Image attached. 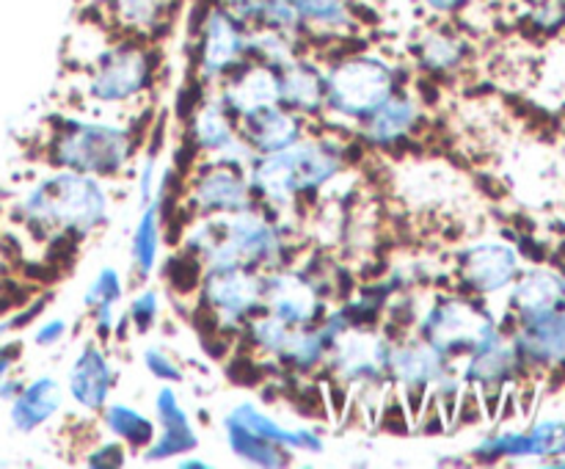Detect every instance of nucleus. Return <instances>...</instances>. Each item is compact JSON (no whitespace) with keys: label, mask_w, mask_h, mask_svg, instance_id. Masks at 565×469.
<instances>
[{"label":"nucleus","mask_w":565,"mask_h":469,"mask_svg":"<svg viewBox=\"0 0 565 469\" xmlns=\"http://www.w3.org/2000/svg\"><path fill=\"white\" fill-rule=\"evenodd\" d=\"M61 403H64V390L58 381L53 375H39L22 384L17 397H11L9 419L20 434H33L61 412Z\"/></svg>","instance_id":"nucleus-23"},{"label":"nucleus","mask_w":565,"mask_h":469,"mask_svg":"<svg viewBox=\"0 0 565 469\" xmlns=\"http://www.w3.org/2000/svg\"><path fill=\"white\" fill-rule=\"evenodd\" d=\"M154 66L158 58L147 39L125 36L114 44H105L88 75V97L103 105L136 99L152 86Z\"/></svg>","instance_id":"nucleus-6"},{"label":"nucleus","mask_w":565,"mask_h":469,"mask_svg":"<svg viewBox=\"0 0 565 469\" xmlns=\"http://www.w3.org/2000/svg\"><path fill=\"white\" fill-rule=\"evenodd\" d=\"M519 364H522V356H519L516 345L505 340L500 331H491L463 356L461 379L463 384L478 386L480 392H500L502 384L513 379Z\"/></svg>","instance_id":"nucleus-18"},{"label":"nucleus","mask_w":565,"mask_h":469,"mask_svg":"<svg viewBox=\"0 0 565 469\" xmlns=\"http://www.w3.org/2000/svg\"><path fill=\"white\" fill-rule=\"evenodd\" d=\"M116 307H97L94 309V331H97L99 342H108L116 331Z\"/></svg>","instance_id":"nucleus-41"},{"label":"nucleus","mask_w":565,"mask_h":469,"mask_svg":"<svg viewBox=\"0 0 565 469\" xmlns=\"http://www.w3.org/2000/svg\"><path fill=\"white\" fill-rule=\"evenodd\" d=\"M348 166V143L329 138H298L290 147L257 154L246 171L259 207L268 213H290L303 196L329 188Z\"/></svg>","instance_id":"nucleus-1"},{"label":"nucleus","mask_w":565,"mask_h":469,"mask_svg":"<svg viewBox=\"0 0 565 469\" xmlns=\"http://www.w3.org/2000/svg\"><path fill=\"white\" fill-rule=\"evenodd\" d=\"M22 390V381H0V397L3 401H11V397H17V392Z\"/></svg>","instance_id":"nucleus-43"},{"label":"nucleus","mask_w":565,"mask_h":469,"mask_svg":"<svg viewBox=\"0 0 565 469\" xmlns=\"http://www.w3.org/2000/svg\"><path fill=\"white\" fill-rule=\"evenodd\" d=\"M235 136L237 119L232 116V110L226 108L224 99L218 97V92L204 94V99L191 114V127H188V141H191V147L207 158V154L226 147Z\"/></svg>","instance_id":"nucleus-25"},{"label":"nucleus","mask_w":565,"mask_h":469,"mask_svg":"<svg viewBox=\"0 0 565 469\" xmlns=\"http://www.w3.org/2000/svg\"><path fill=\"white\" fill-rule=\"evenodd\" d=\"M218 97L235 119L279 103V70L257 58H246L218 83Z\"/></svg>","instance_id":"nucleus-14"},{"label":"nucleus","mask_w":565,"mask_h":469,"mask_svg":"<svg viewBox=\"0 0 565 469\" xmlns=\"http://www.w3.org/2000/svg\"><path fill=\"white\" fill-rule=\"evenodd\" d=\"M248 58V25H243L218 0L204 6L196 22V81L221 83Z\"/></svg>","instance_id":"nucleus-9"},{"label":"nucleus","mask_w":565,"mask_h":469,"mask_svg":"<svg viewBox=\"0 0 565 469\" xmlns=\"http://www.w3.org/2000/svg\"><path fill=\"white\" fill-rule=\"evenodd\" d=\"M141 359H143V367H147L154 379L163 381V384H182V381H185V373H182L180 362H177L171 353H166L163 348H154V345L143 348Z\"/></svg>","instance_id":"nucleus-37"},{"label":"nucleus","mask_w":565,"mask_h":469,"mask_svg":"<svg viewBox=\"0 0 565 469\" xmlns=\"http://www.w3.org/2000/svg\"><path fill=\"white\" fill-rule=\"evenodd\" d=\"M158 312H160L158 292L149 290V287H143V290L136 292V296H132V301L127 303L125 318L136 331H149L154 326V320H158Z\"/></svg>","instance_id":"nucleus-36"},{"label":"nucleus","mask_w":565,"mask_h":469,"mask_svg":"<svg viewBox=\"0 0 565 469\" xmlns=\"http://www.w3.org/2000/svg\"><path fill=\"white\" fill-rule=\"evenodd\" d=\"M452 359L441 353L439 348L425 342L423 337H401L392 340L390 351V384L401 390L408 406L417 397V408L423 414V403L430 397V390L441 381V375L450 373Z\"/></svg>","instance_id":"nucleus-10"},{"label":"nucleus","mask_w":565,"mask_h":469,"mask_svg":"<svg viewBox=\"0 0 565 469\" xmlns=\"http://www.w3.org/2000/svg\"><path fill=\"white\" fill-rule=\"evenodd\" d=\"M563 296H565V285L561 281V276L552 274V270L539 268L524 274L522 279H516L511 303L513 309L522 315V320H527V318H539V315H546V312H555V309L561 307Z\"/></svg>","instance_id":"nucleus-29"},{"label":"nucleus","mask_w":565,"mask_h":469,"mask_svg":"<svg viewBox=\"0 0 565 469\" xmlns=\"http://www.w3.org/2000/svg\"><path fill=\"white\" fill-rule=\"evenodd\" d=\"M185 210L191 215H230L257 204L248 177L243 171L204 160L191 174L185 191Z\"/></svg>","instance_id":"nucleus-12"},{"label":"nucleus","mask_w":565,"mask_h":469,"mask_svg":"<svg viewBox=\"0 0 565 469\" xmlns=\"http://www.w3.org/2000/svg\"><path fill=\"white\" fill-rule=\"evenodd\" d=\"M224 439L232 456H237L246 463H254V467L279 469L292 463V456H296V452L287 450V447L274 445V441L263 439V436L252 434V430L241 428V425L230 423V419H224Z\"/></svg>","instance_id":"nucleus-30"},{"label":"nucleus","mask_w":565,"mask_h":469,"mask_svg":"<svg viewBox=\"0 0 565 469\" xmlns=\"http://www.w3.org/2000/svg\"><path fill=\"white\" fill-rule=\"evenodd\" d=\"M263 270L243 268H207L199 281V303L210 315L215 331L241 334L248 318L263 312Z\"/></svg>","instance_id":"nucleus-8"},{"label":"nucleus","mask_w":565,"mask_h":469,"mask_svg":"<svg viewBox=\"0 0 565 469\" xmlns=\"http://www.w3.org/2000/svg\"><path fill=\"white\" fill-rule=\"evenodd\" d=\"M20 342H0V381L11 373L14 362L20 359Z\"/></svg>","instance_id":"nucleus-42"},{"label":"nucleus","mask_w":565,"mask_h":469,"mask_svg":"<svg viewBox=\"0 0 565 469\" xmlns=\"http://www.w3.org/2000/svg\"><path fill=\"white\" fill-rule=\"evenodd\" d=\"M417 337L439 348L450 359L467 356L480 340L497 331L489 309L472 296H436L417 318Z\"/></svg>","instance_id":"nucleus-7"},{"label":"nucleus","mask_w":565,"mask_h":469,"mask_svg":"<svg viewBox=\"0 0 565 469\" xmlns=\"http://www.w3.org/2000/svg\"><path fill=\"white\" fill-rule=\"evenodd\" d=\"M326 83V110L329 119L359 121L367 119L390 94H395L401 83V72L384 55L367 50H348L331 58L323 70Z\"/></svg>","instance_id":"nucleus-3"},{"label":"nucleus","mask_w":565,"mask_h":469,"mask_svg":"<svg viewBox=\"0 0 565 469\" xmlns=\"http://www.w3.org/2000/svg\"><path fill=\"white\" fill-rule=\"evenodd\" d=\"M392 337L375 326H345L331 337L323 367L340 386L381 390L390 384Z\"/></svg>","instance_id":"nucleus-5"},{"label":"nucleus","mask_w":565,"mask_h":469,"mask_svg":"<svg viewBox=\"0 0 565 469\" xmlns=\"http://www.w3.org/2000/svg\"><path fill=\"white\" fill-rule=\"evenodd\" d=\"M303 39H334L345 42L359 28L353 0H296Z\"/></svg>","instance_id":"nucleus-24"},{"label":"nucleus","mask_w":565,"mask_h":469,"mask_svg":"<svg viewBox=\"0 0 565 469\" xmlns=\"http://www.w3.org/2000/svg\"><path fill=\"white\" fill-rule=\"evenodd\" d=\"M110 196L103 180L58 169L39 180L20 202V218L44 235L88 237L108 221Z\"/></svg>","instance_id":"nucleus-2"},{"label":"nucleus","mask_w":565,"mask_h":469,"mask_svg":"<svg viewBox=\"0 0 565 469\" xmlns=\"http://www.w3.org/2000/svg\"><path fill=\"white\" fill-rule=\"evenodd\" d=\"M116 386V367L99 342H86L72 359L70 375H66V392L72 403L88 414H99L110 401Z\"/></svg>","instance_id":"nucleus-16"},{"label":"nucleus","mask_w":565,"mask_h":469,"mask_svg":"<svg viewBox=\"0 0 565 469\" xmlns=\"http://www.w3.org/2000/svg\"><path fill=\"white\" fill-rule=\"evenodd\" d=\"M307 39L301 33L279 31V28H248V58L281 70L285 64L303 55Z\"/></svg>","instance_id":"nucleus-32"},{"label":"nucleus","mask_w":565,"mask_h":469,"mask_svg":"<svg viewBox=\"0 0 565 469\" xmlns=\"http://www.w3.org/2000/svg\"><path fill=\"white\" fill-rule=\"evenodd\" d=\"M326 348L329 342H326L320 326H290L285 342L270 362L290 375H309L323 367Z\"/></svg>","instance_id":"nucleus-28"},{"label":"nucleus","mask_w":565,"mask_h":469,"mask_svg":"<svg viewBox=\"0 0 565 469\" xmlns=\"http://www.w3.org/2000/svg\"><path fill=\"white\" fill-rule=\"evenodd\" d=\"M237 132L248 141V147L257 154L279 152V149L290 147L303 136V119L285 105H268L263 110L237 119Z\"/></svg>","instance_id":"nucleus-21"},{"label":"nucleus","mask_w":565,"mask_h":469,"mask_svg":"<svg viewBox=\"0 0 565 469\" xmlns=\"http://www.w3.org/2000/svg\"><path fill=\"white\" fill-rule=\"evenodd\" d=\"M279 105L298 114L301 119H315L326 110L323 66L318 61L298 55L296 61L279 70Z\"/></svg>","instance_id":"nucleus-19"},{"label":"nucleus","mask_w":565,"mask_h":469,"mask_svg":"<svg viewBox=\"0 0 565 469\" xmlns=\"http://www.w3.org/2000/svg\"><path fill=\"white\" fill-rule=\"evenodd\" d=\"M160 232H163V215H160V199L152 196L141 210V218H138L136 232H132V268H136L138 279H147L149 274L158 265V252H160Z\"/></svg>","instance_id":"nucleus-33"},{"label":"nucleus","mask_w":565,"mask_h":469,"mask_svg":"<svg viewBox=\"0 0 565 469\" xmlns=\"http://www.w3.org/2000/svg\"><path fill=\"white\" fill-rule=\"evenodd\" d=\"M130 127L94 119H61L47 143L50 163L105 180L127 169L132 158Z\"/></svg>","instance_id":"nucleus-4"},{"label":"nucleus","mask_w":565,"mask_h":469,"mask_svg":"<svg viewBox=\"0 0 565 469\" xmlns=\"http://www.w3.org/2000/svg\"><path fill=\"white\" fill-rule=\"evenodd\" d=\"M180 467H185V469H207L210 463L202 461V458H182Z\"/></svg>","instance_id":"nucleus-44"},{"label":"nucleus","mask_w":565,"mask_h":469,"mask_svg":"<svg viewBox=\"0 0 565 469\" xmlns=\"http://www.w3.org/2000/svg\"><path fill=\"white\" fill-rule=\"evenodd\" d=\"M125 296V279H121L119 270L114 265H105V268L97 270V276L92 279V285L83 292V303L88 309L97 307H116Z\"/></svg>","instance_id":"nucleus-34"},{"label":"nucleus","mask_w":565,"mask_h":469,"mask_svg":"<svg viewBox=\"0 0 565 469\" xmlns=\"http://www.w3.org/2000/svg\"><path fill=\"white\" fill-rule=\"evenodd\" d=\"M224 419L252 430V434L263 436V439L274 441V445L287 447V450L292 452L318 456V452L326 450V441L318 430L303 428V425H298V428H287V425H281L279 419L270 417V414L265 412V408H259L254 401H241L237 406H232Z\"/></svg>","instance_id":"nucleus-20"},{"label":"nucleus","mask_w":565,"mask_h":469,"mask_svg":"<svg viewBox=\"0 0 565 469\" xmlns=\"http://www.w3.org/2000/svg\"><path fill=\"white\" fill-rule=\"evenodd\" d=\"M412 53L419 70L434 77H445L461 70L463 61L469 58V42L461 31L447 22H436L419 33L417 42L412 44Z\"/></svg>","instance_id":"nucleus-22"},{"label":"nucleus","mask_w":565,"mask_h":469,"mask_svg":"<svg viewBox=\"0 0 565 469\" xmlns=\"http://www.w3.org/2000/svg\"><path fill=\"white\" fill-rule=\"evenodd\" d=\"M66 331H70V320L50 318V320H44L42 326H39L36 334H33V342H36L39 348H53L55 342L64 340Z\"/></svg>","instance_id":"nucleus-39"},{"label":"nucleus","mask_w":565,"mask_h":469,"mask_svg":"<svg viewBox=\"0 0 565 469\" xmlns=\"http://www.w3.org/2000/svg\"><path fill=\"white\" fill-rule=\"evenodd\" d=\"M263 312L274 315L287 326H318L329 312V301L307 276V270H292L287 265L265 270Z\"/></svg>","instance_id":"nucleus-11"},{"label":"nucleus","mask_w":565,"mask_h":469,"mask_svg":"<svg viewBox=\"0 0 565 469\" xmlns=\"http://www.w3.org/2000/svg\"><path fill=\"white\" fill-rule=\"evenodd\" d=\"M419 3H423V9L428 11V14L447 20V17H458L461 11H467V6L472 3V0H419Z\"/></svg>","instance_id":"nucleus-40"},{"label":"nucleus","mask_w":565,"mask_h":469,"mask_svg":"<svg viewBox=\"0 0 565 469\" xmlns=\"http://www.w3.org/2000/svg\"><path fill=\"white\" fill-rule=\"evenodd\" d=\"M202 276H204L202 259L193 257V254L185 252V248H182L180 254H174V257H169V263H166V279H169V285L174 287L180 296H188V292L199 290Z\"/></svg>","instance_id":"nucleus-35"},{"label":"nucleus","mask_w":565,"mask_h":469,"mask_svg":"<svg viewBox=\"0 0 565 469\" xmlns=\"http://www.w3.org/2000/svg\"><path fill=\"white\" fill-rule=\"evenodd\" d=\"M88 467H125L127 463V445H121L119 439L103 441L94 450L86 452Z\"/></svg>","instance_id":"nucleus-38"},{"label":"nucleus","mask_w":565,"mask_h":469,"mask_svg":"<svg viewBox=\"0 0 565 469\" xmlns=\"http://www.w3.org/2000/svg\"><path fill=\"white\" fill-rule=\"evenodd\" d=\"M174 384H166L154 395V417H158V434L143 447V461H166V458L188 456L199 447L196 428L191 423V414L180 403Z\"/></svg>","instance_id":"nucleus-17"},{"label":"nucleus","mask_w":565,"mask_h":469,"mask_svg":"<svg viewBox=\"0 0 565 469\" xmlns=\"http://www.w3.org/2000/svg\"><path fill=\"white\" fill-rule=\"evenodd\" d=\"M519 254L505 243H472L456 254L458 285L472 296H491L513 281Z\"/></svg>","instance_id":"nucleus-13"},{"label":"nucleus","mask_w":565,"mask_h":469,"mask_svg":"<svg viewBox=\"0 0 565 469\" xmlns=\"http://www.w3.org/2000/svg\"><path fill=\"white\" fill-rule=\"evenodd\" d=\"M423 121V108L414 94L397 88L395 94L384 99L364 121H359L356 132L362 138V147L373 149H395L414 136V130Z\"/></svg>","instance_id":"nucleus-15"},{"label":"nucleus","mask_w":565,"mask_h":469,"mask_svg":"<svg viewBox=\"0 0 565 469\" xmlns=\"http://www.w3.org/2000/svg\"><path fill=\"white\" fill-rule=\"evenodd\" d=\"M99 414H103L105 430L132 450H143L158 434V423L127 403H105Z\"/></svg>","instance_id":"nucleus-31"},{"label":"nucleus","mask_w":565,"mask_h":469,"mask_svg":"<svg viewBox=\"0 0 565 469\" xmlns=\"http://www.w3.org/2000/svg\"><path fill=\"white\" fill-rule=\"evenodd\" d=\"M180 0H108L110 20L138 39H154L171 28Z\"/></svg>","instance_id":"nucleus-27"},{"label":"nucleus","mask_w":565,"mask_h":469,"mask_svg":"<svg viewBox=\"0 0 565 469\" xmlns=\"http://www.w3.org/2000/svg\"><path fill=\"white\" fill-rule=\"evenodd\" d=\"M513 345L522 362H561L565 356V315L555 309V312L522 320V331Z\"/></svg>","instance_id":"nucleus-26"}]
</instances>
